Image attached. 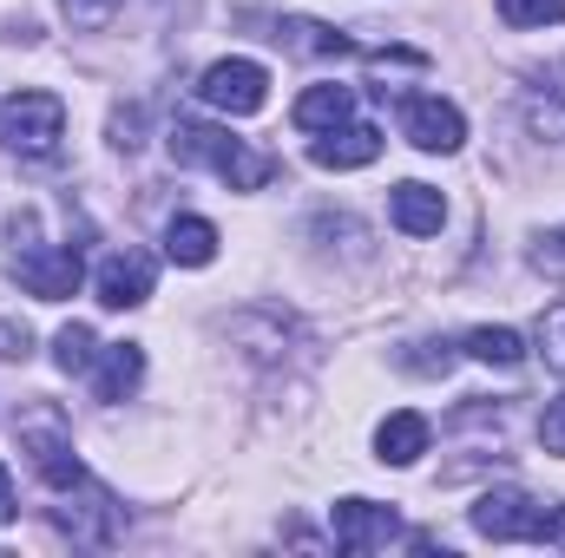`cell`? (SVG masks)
<instances>
[{"label":"cell","instance_id":"6da1fadb","mask_svg":"<svg viewBox=\"0 0 565 558\" xmlns=\"http://www.w3.org/2000/svg\"><path fill=\"white\" fill-rule=\"evenodd\" d=\"M171 158H184V164H211L231 191H264V184L282 171L270 151H250L244 139H231V132H217V126H191V119L171 132Z\"/></svg>","mask_w":565,"mask_h":558},{"label":"cell","instance_id":"7a4b0ae2","mask_svg":"<svg viewBox=\"0 0 565 558\" xmlns=\"http://www.w3.org/2000/svg\"><path fill=\"white\" fill-rule=\"evenodd\" d=\"M20 453L33 460V473H40L53 493H79V486H86V466H79V453H73V427H66V415H60L53 401H33V408L20 415Z\"/></svg>","mask_w":565,"mask_h":558},{"label":"cell","instance_id":"3957f363","mask_svg":"<svg viewBox=\"0 0 565 558\" xmlns=\"http://www.w3.org/2000/svg\"><path fill=\"white\" fill-rule=\"evenodd\" d=\"M60 139H66V106L53 93L26 86V93H7L0 99V144L13 158H53Z\"/></svg>","mask_w":565,"mask_h":558},{"label":"cell","instance_id":"277c9868","mask_svg":"<svg viewBox=\"0 0 565 558\" xmlns=\"http://www.w3.org/2000/svg\"><path fill=\"white\" fill-rule=\"evenodd\" d=\"M198 93H204V106H217L231 119H257L270 106V73L257 60H217V66H204Z\"/></svg>","mask_w":565,"mask_h":558},{"label":"cell","instance_id":"5b68a950","mask_svg":"<svg viewBox=\"0 0 565 558\" xmlns=\"http://www.w3.org/2000/svg\"><path fill=\"white\" fill-rule=\"evenodd\" d=\"M402 132H408V144H422V151H460L467 144V119H460L454 99L415 93V99H402Z\"/></svg>","mask_w":565,"mask_h":558},{"label":"cell","instance_id":"8992f818","mask_svg":"<svg viewBox=\"0 0 565 558\" xmlns=\"http://www.w3.org/2000/svg\"><path fill=\"white\" fill-rule=\"evenodd\" d=\"M540 500H526L520 486H500V493H487L480 506H473V533L480 539H493V546H513V539H540Z\"/></svg>","mask_w":565,"mask_h":558},{"label":"cell","instance_id":"52a82bcc","mask_svg":"<svg viewBox=\"0 0 565 558\" xmlns=\"http://www.w3.org/2000/svg\"><path fill=\"white\" fill-rule=\"evenodd\" d=\"M13 277L26 296H40V302H66L79 282H86V264H79V250H46V244H33L26 257H13Z\"/></svg>","mask_w":565,"mask_h":558},{"label":"cell","instance_id":"ba28073f","mask_svg":"<svg viewBox=\"0 0 565 558\" xmlns=\"http://www.w3.org/2000/svg\"><path fill=\"white\" fill-rule=\"evenodd\" d=\"M329 526H335V546L342 552H382L388 539H402V519L388 506H375V500H342L329 513Z\"/></svg>","mask_w":565,"mask_h":558},{"label":"cell","instance_id":"9c48e42d","mask_svg":"<svg viewBox=\"0 0 565 558\" xmlns=\"http://www.w3.org/2000/svg\"><path fill=\"white\" fill-rule=\"evenodd\" d=\"M93 289H99L106 309H139L145 296H151V257H145V250H113V257L99 264Z\"/></svg>","mask_w":565,"mask_h":558},{"label":"cell","instance_id":"30bf717a","mask_svg":"<svg viewBox=\"0 0 565 558\" xmlns=\"http://www.w3.org/2000/svg\"><path fill=\"white\" fill-rule=\"evenodd\" d=\"M309 158H316L322 171H362V164H375V158H382V132L349 119V126H335V132H316Z\"/></svg>","mask_w":565,"mask_h":558},{"label":"cell","instance_id":"8fae6325","mask_svg":"<svg viewBox=\"0 0 565 558\" xmlns=\"http://www.w3.org/2000/svg\"><path fill=\"white\" fill-rule=\"evenodd\" d=\"M388 217H395V230H408V237H440L447 197H440L434 184H422V178H408V184L388 191Z\"/></svg>","mask_w":565,"mask_h":558},{"label":"cell","instance_id":"7c38bea8","mask_svg":"<svg viewBox=\"0 0 565 558\" xmlns=\"http://www.w3.org/2000/svg\"><path fill=\"white\" fill-rule=\"evenodd\" d=\"M145 382V348L139 342H113V348H99V362H93V395L113 408V401H126V395H139Z\"/></svg>","mask_w":565,"mask_h":558},{"label":"cell","instance_id":"4fadbf2b","mask_svg":"<svg viewBox=\"0 0 565 558\" xmlns=\"http://www.w3.org/2000/svg\"><path fill=\"white\" fill-rule=\"evenodd\" d=\"M164 257H171L178 270L217 264V224H211V217H171V224H164Z\"/></svg>","mask_w":565,"mask_h":558},{"label":"cell","instance_id":"5bb4252c","mask_svg":"<svg viewBox=\"0 0 565 558\" xmlns=\"http://www.w3.org/2000/svg\"><path fill=\"white\" fill-rule=\"evenodd\" d=\"M427 453V415L415 408H402V415H388L375 427V460H388V466H415Z\"/></svg>","mask_w":565,"mask_h":558},{"label":"cell","instance_id":"9a60e30c","mask_svg":"<svg viewBox=\"0 0 565 558\" xmlns=\"http://www.w3.org/2000/svg\"><path fill=\"white\" fill-rule=\"evenodd\" d=\"M355 119V93L349 86H309L302 99H296V126L302 132H335V126H349Z\"/></svg>","mask_w":565,"mask_h":558},{"label":"cell","instance_id":"2e32d148","mask_svg":"<svg viewBox=\"0 0 565 558\" xmlns=\"http://www.w3.org/2000/svg\"><path fill=\"white\" fill-rule=\"evenodd\" d=\"M277 40L289 53H309V60H342V53H355V40H342V33L322 26V20H282Z\"/></svg>","mask_w":565,"mask_h":558},{"label":"cell","instance_id":"e0dca14e","mask_svg":"<svg viewBox=\"0 0 565 558\" xmlns=\"http://www.w3.org/2000/svg\"><path fill=\"white\" fill-rule=\"evenodd\" d=\"M467 355L487 362V368H520L526 362V342H520V329H473L467 335Z\"/></svg>","mask_w":565,"mask_h":558},{"label":"cell","instance_id":"ac0fdd59","mask_svg":"<svg viewBox=\"0 0 565 558\" xmlns=\"http://www.w3.org/2000/svg\"><path fill=\"white\" fill-rule=\"evenodd\" d=\"M53 362H60L66 375H93V362H99V342H93V329H86V322H66V329L53 335Z\"/></svg>","mask_w":565,"mask_h":558},{"label":"cell","instance_id":"d6986e66","mask_svg":"<svg viewBox=\"0 0 565 558\" xmlns=\"http://www.w3.org/2000/svg\"><path fill=\"white\" fill-rule=\"evenodd\" d=\"M507 26H565V0H500Z\"/></svg>","mask_w":565,"mask_h":558},{"label":"cell","instance_id":"ffe728a7","mask_svg":"<svg viewBox=\"0 0 565 558\" xmlns=\"http://www.w3.org/2000/svg\"><path fill=\"white\" fill-rule=\"evenodd\" d=\"M119 7H126V0H60V13H66L73 26H86V33L113 26V20H119Z\"/></svg>","mask_w":565,"mask_h":558},{"label":"cell","instance_id":"44dd1931","mask_svg":"<svg viewBox=\"0 0 565 558\" xmlns=\"http://www.w3.org/2000/svg\"><path fill=\"white\" fill-rule=\"evenodd\" d=\"M540 355H546V368H553V375H565V302L540 322Z\"/></svg>","mask_w":565,"mask_h":558},{"label":"cell","instance_id":"7402d4cb","mask_svg":"<svg viewBox=\"0 0 565 558\" xmlns=\"http://www.w3.org/2000/svg\"><path fill=\"white\" fill-rule=\"evenodd\" d=\"M540 440H546V453H565V395H559V401H546V420H540Z\"/></svg>","mask_w":565,"mask_h":558},{"label":"cell","instance_id":"603a6c76","mask_svg":"<svg viewBox=\"0 0 565 558\" xmlns=\"http://www.w3.org/2000/svg\"><path fill=\"white\" fill-rule=\"evenodd\" d=\"M540 546H553V552H565V506H553V513L540 519Z\"/></svg>","mask_w":565,"mask_h":558},{"label":"cell","instance_id":"cb8c5ba5","mask_svg":"<svg viewBox=\"0 0 565 558\" xmlns=\"http://www.w3.org/2000/svg\"><path fill=\"white\" fill-rule=\"evenodd\" d=\"M0 342H7V355H13V362H26V348H33V335H26V329H13V322H0Z\"/></svg>","mask_w":565,"mask_h":558},{"label":"cell","instance_id":"d4e9b609","mask_svg":"<svg viewBox=\"0 0 565 558\" xmlns=\"http://www.w3.org/2000/svg\"><path fill=\"white\" fill-rule=\"evenodd\" d=\"M13 513H20V500H13V473H7V466H0V526H7V519H13Z\"/></svg>","mask_w":565,"mask_h":558},{"label":"cell","instance_id":"484cf974","mask_svg":"<svg viewBox=\"0 0 565 558\" xmlns=\"http://www.w3.org/2000/svg\"><path fill=\"white\" fill-rule=\"evenodd\" d=\"M553 244H565V230H559V237H553Z\"/></svg>","mask_w":565,"mask_h":558}]
</instances>
